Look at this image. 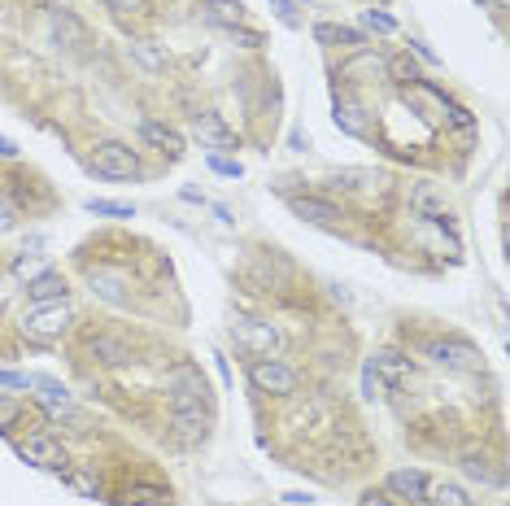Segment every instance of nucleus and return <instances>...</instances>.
<instances>
[{
    "mask_svg": "<svg viewBox=\"0 0 510 506\" xmlns=\"http://www.w3.org/2000/svg\"><path fill=\"white\" fill-rule=\"evenodd\" d=\"M249 384L258 393H270V398H288V393H297L301 376L292 371L288 362H279V358H253L249 362Z\"/></svg>",
    "mask_w": 510,
    "mask_h": 506,
    "instance_id": "obj_1",
    "label": "nucleus"
},
{
    "mask_svg": "<svg viewBox=\"0 0 510 506\" xmlns=\"http://www.w3.org/2000/svg\"><path fill=\"white\" fill-rule=\"evenodd\" d=\"M419 354L428 358V362H437V367H454V371H471L480 354H476V345H467L458 336H428L423 345H419Z\"/></svg>",
    "mask_w": 510,
    "mask_h": 506,
    "instance_id": "obj_2",
    "label": "nucleus"
},
{
    "mask_svg": "<svg viewBox=\"0 0 510 506\" xmlns=\"http://www.w3.org/2000/svg\"><path fill=\"white\" fill-rule=\"evenodd\" d=\"M92 171L100 179H136L140 175V157H136V149H127L118 140H105L92 153Z\"/></svg>",
    "mask_w": 510,
    "mask_h": 506,
    "instance_id": "obj_3",
    "label": "nucleus"
},
{
    "mask_svg": "<svg viewBox=\"0 0 510 506\" xmlns=\"http://www.w3.org/2000/svg\"><path fill=\"white\" fill-rule=\"evenodd\" d=\"M71 305L66 302H52V305H35L31 314L23 319V332L26 336H35V341H52V336H61V332L71 328Z\"/></svg>",
    "mask_w": 510,
    "mask_h": 506,
    "instance_id": "obj_4",
    "label": "nucleus"
},
{
    "mask_svg": "<svg viewBox=\"0 0 510 506\" xmlns=\"http://www.w3.org/2000/svg\"><path fill=\"white\" fill-rule=\"evenodd\" d=\"M18 458L23 463H31V467H49V472H66V450L52 441L49 432H31V436H23L18 441Z\"/></svg>",
    "mask_w": 510,
    "mask_h": 506,
    "instance_id": "obj_5",
    "label": "nucleus"
},
{
    "mask_svg": "<svg viewBox=\"0 0 510 506\" xmlns=\"http://www.w3.org/2000/svg\"><path fill=\"white\" fill-rule=\"evenodd\" d=\"M170 436L184 445H201L210 436V415L205 406H170Z\"/></svg>",
    "mask_w": 510,
    "mask_h": 506,
    "instance_id": "obj_6",
    "label": "nucleus"
},
{
    "mask_svg": "<svg viewBox=\"0 0 510 506\" xmlns=\"http://www.w3.org/2000/svg\"><path fill=\"white\" fill-rule=\"evenodd\" d=\"M428 489L432 481L419 472V467H401V472H389V493L397 502H411V506H423L428 502Z\"/></svg>",
    "mask_w": 510,
    "mask_h": 506,
    "instance_id": "obj_7",
    "label": "nucleus"
},
{
    "mask_svg": "<svg viewBox=\"0 0 510 506\" xmlns=\"http://www.w3.org/2000/svg\"><path fill=\"white\" fill-rule=\"evenodd\" d=\"M292 214L297 219H306V223H315V228H336L340 219H345V210L336 201H327V197H292Z\"/></svg>",
    "mask_w": 510,
    "mask_h": 506,
    "instance_id": "obj_8",
    "label": "nucleus"
},
{
    "mask_svg": "<svg viewBox=\"0 0 510 506\" xmlns=\"http://www.w3.org/2000/svg\"><path fill=\"white\" fill-rule=\"evenodd\" d=\"M231 336H236V345L249 350V354H270V350L279 345V332L270 328V323H262V319H244V323H236Z\"/></svg>",
    "mask_w": 510,
    "mask_h": 506,
    "instance_id": "obj_9",
    "label": "nucleus"
},
{
    "mask_svg": "<svg viewBox=\"0 0 510 506\" xmlns=\"http://www.w3.org/2000/svg\"><path fill=\"white\" fill-rule=\"evenodd\" d=\"M88 354L97 358V362H105V367H127L131 362V345L127 341H118V336H109V332H92L88 336Z\"/></svg>",
    "mask_w": 510,
    "mask_h": 506,
    "instance_id": "obj_10",
    "label": "nucleus"
},
{
    "mask_svg": "<svg viewBox=\"0 0 510 506\" xmlns=\"http://www.w3.org/2000/svg\"><path fill=\"white\" fill-rule=\"evenodd\" d=\"M411 210L419 214V219H428V223H449V205H445V197H440L432 183H414Z\"/></svg>",
    "mask_w": 510,
    "mask_h": 506,
    "instance_id": "obj_11",
    "label": "nucleus"
},
{
    "mask_svg": "<svg viewBox=\"0 0 510 506\" xmlns=\"http://www.w3.org/2000/svg\"><path fill=\"white\" fill-rule=\"evenodd\" d=\"M371 371H375V376H380V384L389 389V384H406L414 367H411V358H406V354H397V350H384V354L371 358Z\"/></svg>",
    "mask_w": 510,
    "mask_h": 506,
    "instance_id": "obj_12",
    "label": "nucleus"
},
{
    "mask_svg": "<svg viewBox=\"0 0 510 506\" xmlns=\"http://www.w3.org/2000/svg\"><path fill=\"white\" fill-rule=\"evenodd\" d=\"M66 279L57 276V271H44V276H35L31 284H26V297L35 305H52V302H66Z\"/></svg>",
    "mask_w": 510,
    "mask_h": 506,
    "instance_id": "obj_13",
    "label": "nucleus"
},
{
    "mask_svg": "<svg viewBox=\"0 0 510 506\" xmlns=\"http://www.w3.org/2000/svg\"><path fill=\"white\" fill-rule=\"evenodd\" d=\"M332 118H336V126L345 131V136H366V131H371V123H366V109L354 101V97H336Z\"/></svg>",
    "mask_w": 510,
    "mask_h": 506,
    "instance_id": "obj_14",
    "label": "nucleus"
},
{
    "mask_svg": "<svg viewBox=\"0 0 510 506\" xmlns=\"http://www.w3.org/2000/svg\"><path fill=\"white\" fill-rule=\"evenodd\" d=\"M201 18H205L210 26H222V31H236V26L244 23V5H241V0H205Z\"/></svg>",
    "mask_w": 510,
    "mask_h": 506,
    "instance_id": "obj_15",
    "label": "nucleus"
},
{
    "mask_svg": "<svg viewBox=\"0 0 510 506\" xmlns=\"http://www.w3.org/2000/svg\"><path fill=\"white\" fill-rule=\"evenodd\" d=\"M193 131L201 136V145H214V149H231L236 145V136L227 131V123H222L219 114H196Z\"/></svg>",
    "mask_w": 510,
    "mask_h": 506,
    "instance_id": "obj_16",
    "label": "nucleus"
},
{
    "mask_svg": "<svg viewBox=\"0 0 510 506\" xmlns=\"http://www.w3.org/2000/svg\"><path fill=\"white\" fill-rule=\"evenodd\" d=\"M140 136H145L148 145H157L162 153H170V157H179V153H184V136H179L175 126L157 123V118H145V123H140Z\"/></svg>",
    "mask_w": 510,
    "mask_h": 506,
    "instance_id": "obj_17",
    "label": "nucleus"
},
{
    "mask_svg": "<svg viewBox=\"0 0 510 506\" xmlns=\"http://www.w3.org/2000/svg\"><path fill=\"white\" fill-rule=\"evenodd\" d=\"M88 284H92V293L105 297V302H114V305L127 302V279H122L118 271H105V267H97V271H88Z\"/></svg>",
    "mask_w": 510,
    "mask_h": 506,
    "instance_id": "obj_18",
    "label": "nucleus"
},
{
    "mask_svg": "<svg viewBox=\"0 0 510 506\" xmlns=\"http://www.w3.org/2000/svg\"><path fill=\"white\" fill-rule=\"evenodd\" d=\"M127 52H131V61H136L140 70H148V75H162V70H166V49H157L153 40H131Z\"/></svg>",
    "mask_w": 510,
    "mask_h": 506,
    "instance_id": "obj_19",
    "label": "nucleus"
},
{
    "mask_svg": "<svg viewBox=\"0 0 510 506\" xmlns=\"http://www.w3.org/2000/svg\"><path fill=\"white\" fill-rule=\"evenodd\" d=\"M315 40H318V44H345V49H366V35H363V31H354V26L318 23V26H315Z\"/></svg>",
    "mask_w": 510,
    "mask_h": 506,
    "instance_id": "obj_20",
    "label": "nucleus"
},
{
    "mask_svg": "<svg viewBox=\"0 0 510 506\" xmlns=\"http://www.w3.org/2000/svg\"><path fill=\"white\" fill-rule=\"evenodd\" d=\"M31 389H40V402L49 406V410H66L71 402V389L66 384H57L52 376H31Z\"/></svg>",
    "mask_w": 510,
    "mask_h": 506,
    "instance_id": "obj_21",
    "label": "nucleus"
},
{
    "mask_svg": "<svg viewBox=\"0 0 510 506\" xmlns=\"http://www.w3.org/2000/svg\"><path fill=\"white\" fill-rule=\"evenodd\" d=\"M122 506H166V493L157 484H127Z\"/></svg>",
    "mask_w": 510,
    "mask_h": 506,
    "instance_id": "obj_22",
    "label": "nucleus"
},
{
    "mask_svg": "<svg viewBox=\"0 0 510 506\" xmlns=\"http://www.w3.org/2000/svg\"><path fill=\"white\" fill-rule=\"evenodd\" d=\"M428 502L432 506H476L467 498V489H458V484H432L428 489Z\"/></svg>",
    "mask_w": 510,
    "mask_h": 506,
    "instance_id": "obj_23",
    "label": "nucleus"
},
{
    "mask_svg": "<svg viewBox=\"0 0 510 506\" xmlns=\"http://www.w3.org/2000/svg\"><path fill=\"white\" fill-rule=\"evenodd\" d=\"M88 214H105V219H136V205L109 201V197H88Z\"/></svg>",
    "mask_w": 510,
    "mask_h": 506,
    "instance_id": "obj_24",
    "label": "nucleus"
},
{
    "mask_svg": "<svg viewBox=\"0 0 510 506\" xmlns=\"http://www.w3.org/2000/svg\"><path fill=\"white\" fill-rule=\"evenodd\" d=\"M384 75H392L397 83H406V88H414V83H423V75H419V66L411 61V52H406V57H392L389 66H384Z\"/></svg>",
    "mask_w": 510,
    "mask_h": 506,
    "instance_id": "obj_25",
    "label": "nucleus"
},
{
    "mask_svg": "<svg viewBox=\"0 0 510 506\" xmlns=\"http://www.w3.org/2000/svg\"><path fill=\"white\" fill-rule=\"evenodd\" d=\"M462 472H467V476H471V481H480V484H502V472H493V467H488V458H467V463H462Z\"/></svg>",
    "mask_w": 510,
    "mask_h": 506,
    "instance_id": "obj_26",
    "label": "nucleus"
},
{
    "mask_svg": "<svg viewBox=\"0 0 510 506\" xmlns=\"http://www.w3.org/2000/svg\"><path fill=\"white\" fill-rule=\"evenodd\" d=\"M52 31H57V35H66L71 44H83V35H88V31H83V23H79V18H71V14H52Z\"/></svg>",
    "mask_w": 510,
    "mask_h": 506,
    "instance_id": "obj_27",
    "label": "nucleus"
},
{
    "mask_svg": "<svg viewBox=\"0 0 510 506\" xmlns=\"http://www.w3.org/2000/svg\"><path fill=\"white\" fill-rule=\"evenodd\" d=\"M44 271H49V262H44V258H31V253H23V258L14 262V276L23 279V284H31V279L44 276Z\"/></svg>",
    "mask_w": 510,
    "mask_h": 506,
    "instance_id": "obj_28",
    "label": "nucleus"
},
{
    "mask_svg": "<svg viewBox=\"0 0 510 506\" xmlns=\"http://www.w3.org/2000/svg\"><path fill=\"white\" fill-rule=\"evenodd\" d=\"M61 481L71 484V489H79L83 498H100V484L92 481V476H83V472H71V467H66V472H61Z\"/></svg>",
    "mask_w": 510,
    "mask_h": 506,
    "instance_id": "obj_29",
    "label": "nucleus"
},
{
    "mask_svg": "<svg viewBox=\"0 0 510 506\" xmlns=\"http://www.w3.org/2000/svg\"><path fill=\"white\" fill-rule=\"evenodd\" d=\"M363 23L371 26V31H380V35H392V31H397V23H392L389 14H380V9H366Z\"/></svg>",
    "mask_w": 510,
    "mask_h": 506,
    "instance_id": "obj_30",
    "label": "nucleus"
},
{
    "mask_svg": "<svg viewBox=\"0 0 510 506\" xmlns=\"http://www.w3.org/2000/svg\"><path fill=\"white\" fill-rule=\"evenodd\" d=\"M371 171H354V166H345V171H336V183H345V188H366L371 183Z\"/></svg>",
    "mask_w": 510,
    "mask_h": 506,
    "instance_id": "obj_31",
    "label": "nucleus"
},
{
    "mask_svg": "<svg viewBox=\"0 0 510 506\" xmlns=\"http://www.w3.org/2000/svg\"><path fill=\"white\" fill-rule=\"evenodd\" d=\"M210 166H214L219 175H227V179H241V175H244L241 162H231V157H219V153H210Z\"/></svg>",
    "mask_w": 510,
    "mask_h": 506,
    "instance_id": "obj_32",
    "label": "nucleus"
},
{
    "mask_svg": "<svg viewBox=\"0 0 510 506\" xmlns=\"http://www.w3.org/2000/svg\"><path fill=\"white\" fill-rule=\"evenodd\" d=\"M18 415H23V406L14 402V398H0V432L14 428V424H18Z\"/></svg>",
    "mask_w": 510,
    "mask_h": 506,
    "instance_id": "obj_33",
    "label": "nucleus"
},
{
    "mask_svg": "<svg viewBox=\"0 0 510 506\" xmlns=\"http://www.w3.org/2000/svg\"><path fill=\"white\" fill-rule=\"evenodd\" d=\"M270 9L279 14V23H284V26H301V18H297V5H292V0H270Z\"/></svg>",
    "mask_w": 510,
    "mask_h": 506,
    "instance_id": "obj_34",
    "label": "nucleus"
},
{
    "mask_svg": "<svg viewBox=\"0 0 510 506\" xmlns=\"http://www.w3.org/2000/svg\"><path fill=\"white\" fill-rule=\"evenodd\" d=\"M0 389H31V376H26V371H9V367H0Z\"/></svg>",
    "mask_w": 510,
    "mask_h": 506,
    "instance_id": "obj_35",
    "label": "nucleus"
},
{
    "mask_svg": "<svg viewBox=\"0 0 510 506\" xmlns=\"http://www.w3.org/2000/svg\"><path fill=\"white\" fill-rule=\"evenodd\" d=\"M105 5H109L114 14H148L153 0H105Z\"/></svg>",
    "mask_w": 510,
    "mask_h": 506,
    "instance_id": "obj_36",
    "label": "nucleus"
},
{
    "mask_svg": "<svg viewBox=\"0 0 510 506\" xmlns=\"http://www.w3.org/2000/svg\"><path fill=\"white\" fill-rule=\"evenodd\" d=\"M14 223H18V210L0 197V231H14Z\"/></svg>",
    "mask_w": 510,
    "mask_h": 506,
    "instance_id": "obj_37",
    "label": "nucleus"
},
{
    "mask_svg": "<svg viewBox=\"0 0 510 506\" xmlns=\"http://www.w3.org/2000/svg\"><path fill=\"white\" fill-rule=\"evenodd\" d=\"M363 384H366V398H380V393H384V384H380V376L371 371V362H366V371H363Z\"/></svg>",
    "mask_w": 510,
    "mask_h": 506,
    "instance_id": "obj_38",
    "label": "nucleus"
},
{
    "mask_svg": "<svg viewBox=\"0 0 510 506\" xmlns=\"http://www.w3.org/2000/svg\"><path fill=\"white\" fill-rule=\"evenodd\" d=\"M411 49L419 52V57H423V61H428V66H437V61H440V57H437V52H432V49H428V44H423V40H411Z\"/></svg>",
    "mask_w": 510,
    "mask_h": 506,
    "instance_id": "obj_39",
    "label": "nucleus"
},
{
    "mask_svg": "<svg viewBox=\"0 0 510 506\" xmlns=\"http://www.w3.org/2000/svg\"><path fill=\"white\" fill-rule=\"evenodd\" d=\"M358 506H392V498H384V493H375V489H371V493H363V502Z\"/></svg>",
    "mask_w": 510,
    "mask_h": 506,
    "instance_id": "obj_40",
    "label": "nucleus"
},
{
    "mask_svg": "<svg viewBox=\"0 0 510 506\" xmlns=\"http://www.w3.org/2000/svg\"><path fill=\"white\" fill-rule=\"evenodd\" d=\"M0 157H18V145L9 136H0Z\"/></svg>",
    "mask_w": 510,
    "mask_h": 506,
    "instance_id": "obj_41",
    "label": "nucleus"
},
{
    "mask_svg": "<svg viewBox=\"0 0 510 506\" xmlns=\"http://www.w3.org/2000/svg\"><path fill=\"white\" fill-rule=\"evenodd\" d=\"M179 197H184V201H193V205H205V197H201V192H196V188H184V192H179Z\"/></svg>",
    "mask_w": 510,
    "mask_h": 506,
    "instance_id": "obj_42",
    "label": "nucleus"
},
{
    "mask_svg": "<svg viewBox=\"0 0 510 506\" xmlns=\"http://www.w3.org/2000/svg\"><path fill=\"white\" fill-rule=\"evenodd\" d=\"M485 9H493V14H506V0H480Z\"/></svg>",
    "mask_w": 510,
    "mask_h": 506,
    "instance_id": "obj_43",
    "label": "nucleus"
}]
</instances>
